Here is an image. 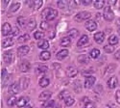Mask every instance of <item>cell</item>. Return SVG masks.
<instances>
[{
	"instance_id": "obj_1",
	"label": "cell",
	"mask_w": 120,
	"mask_h": 108,
	"mask_svg": "<svg viewBox=\"0 0 120 108\" xmlns=\"http://www.w3.org/2000/svg\"><path fill=\"white\" fill-rule=\"evenodd\" d=\"M57 16H58V11L53 8H46L41 13V16L44 19H47V20H53L54 18L57 17Z\"/></svg>"
},
{
	"instance_id": "obj_2",
	"label": "cell",
	"mask_w": 120,
	"mask_h": 108,
	"mask_svg": "<svg viewBox=\"0 0 120 108\" xmlns=\"http://www.w3.org/2000/svg\"><path fill=\"white\" fill-rule=\"evenodd\" d=\"M103 16L105 17L106 20L108 21H112V19L114 18V13L112 10L111 6H106L104 8V13H103Z\"/></svg>"
},
{
	"instance_id": "obj_3",
	"label": "cell",
	"mask_w": 120,
	"mask_h": 108,
	"mask_svg": "<svg viewBox=\"0 0 120 108\" xmlns=\"http://www.w3.org/2000/svg\"><path fill=\"white\" fill-rule=\"evenodd\" d=\"M91 16V14L89 13V12H80L78 13L76 16H75V20L76 21H83V20H86V19L88 18H90Z\"/></svg>"
},
{
	"instance_id": "obj_4",
	"label": "cell",
	"mask_w": 120,
	"mask_h": 108,
	"mask_svg": "<svg viewBox=\"0 0 120 108\" xmlns=\"http://www.w3.org/2000/svg\"><path fill=\"white\" fill-rule=\"evenodd\" d=\"M3 59H4V62L6 64H12L15 60V54L13 50H8L4 53L3 55Z\"/></svg>"
},
{
	"instance_id": "obj_5",
	"label": "cell",
	"mask_w": 120,
	"mask_h": 108,
	"mask_svg": "<svg viewBox=\"0 0 120 108\" xmlns=\"http://www.w3.org/2000/svg\"><path fill=\"white\" fill-rule=\"evenodd\" d=\"M96 81V78L92 75H89V76H86V78L85 79V87L86 89H89V88H91L94 83Z\"/></svg>"
},
{
	"instance_id": "obj_6",
	"label": "cell",
	"mask_w": 120,
	"mask_h": 108,
	"mask_svg": "<svg viewBox=\"0 0 120 108\" xmlns=\"http://www.w3.org/2000/svg\"><path fill=\"white\" fill-rule=\"evenodd\" d=\"M19 70H20L22 72H26L30 70V68H31V65H30V62L27 61V60H23L20 62L19 64Z\"/></svg>"
},
{
	"instance_id": "obj_7",
	"label": "cell",
	"mask_w": 120,
	"mask_h": 108,
	"mask_svg": "<svg viewBox=\"0 0 120 108\" xmlns=\"http://www.w3.org/2000/svg\"><path fill=\"white\" fill-rule=\"evenodd\" d=\"M30 84V78L28 76L25 77H21L20 78V81H19V85H20V89L23 91L25 89H27L28 86Z\"/></svg>"
},
{
	"instance_id": "obj_8",
	"label": "cell",
	"mask_w": 120,
	"mask_h": 108,
	"mask_svg": "<svg viewBox=\"0 0 120 108\" xmlns=\"http://www.w3.org/2000/svg\"><path fill=\"white\" fill-rule=\"evenodd\" d=\"M65 73L67 75V77H74L77 75L78 73V71L75 67H72V66H69L66 68V71H65Z\"/></svg>"
},
{
	"instance_id": "obj_9",
	"label": "cell",
	"mask_w": 120,
	"mask_h": 108,
	"mask_svg": "<svg viewBox=\"0 0 120 108\" xmlns=\"http://www.w3.org/2000/svg\"><path fill=\"white\" fill-rule=\"evenodd\" d=\"M19 90H21L20 89V85H19V83H17V82L13 83L11 86L9 87V93H11L13 95L17 94L19 92Z\"/></svg>"
},
{
	"instance_id": "obj_10",
	"label": "cell",
	"mask_w": 120,
	"mask_h": 108,
	"mask_svg": "<svg viewBox=\"0 0 120 108\" xmlns=\"http://www.w3.org/2000/svg\"><path fill=\"white\" fill-rule=\"evenodd\" d=\"M86 28L87 29L88 31H90V32H93L96 30V28H97V24L94 20H87L85 24Z\"/></svg>"
},
{
	"instance_id": "obj_11",
	"label": "cell",
	"mask_w": 120,
	"mask_h": 108,
	"mask_svg": "<svg viewBox=\"0 0 120 108\" xmlns=\"http://www.w3.org/2000/svg\"><path fill=\"white\" fill-rule=\"evenodd\" d=\"M93 38H94V40H95L96 43L102 44L104 42V40H105V33L104 32H97V33L94 34Z\"/></svg>"
},
{
	"instance_id": "obj_12",
	"label": "cell",
	"mask_w": 120,
	"mask_h": 108,
	"mask_svg": "<svg viewBox=\"0 0 120 108\" xmlns=\"http://www.w3.org/2000/svg\"><path fill=\"white\" fill-rule=\"evenodd\" d=\"M29 50H30V47L28 46V45H22V46H20L17 49V55L18 56H24V55H26L28 52H29Z\"/></svg>"
},
{
	"instance_id": "obj_13",
	"label": "cell",
	"mask_w": 120,
	"mask_h": 108,
	"mask_svg": "<svg viewBox=\"0 0 120 108\" xmlns=\"http://www.w3.org/2000/svg\"><path fill=\"white\" fill-rule=\"evenodd\" d=\"M52 94L50 92H47V91H44L42 93H41V95L38 96V99L41 101H48V100L51 97Z\"/></svg>"
},
{
	"instance_id": "obj_14",
	"label": "cell",
	"mask_w": 120,
	"mask_h": 108,
	"mask_svg": "<svg viewBox=\"0 0 120 108\" xmlns=\"http://www.w3.org/2000/svg\"><path fill=\"white\" fill-rule=\"evenodd\" d=\"M10 33H12V26L10 25V23L5 22V23L2 25V34H3L4 36H7V35H9Z\"/></svg>"
},
{
	"instance_id": "obj_15",
	"label": "cell",
	"mask_w": 120,
	"mask_h": 108,
	"mask_svg": "<svg viewBox=\"0 0 120 108\" xmlns=\"http://www.w3.org/2000/svg\"><path fill=\"white\" fill-rule=\"evenodd\" d=\"M117 78L116 76H112L109 77V79L108 80V87L109 88V89H114V88L116 87L117 85Z\"/></svg>"
},
{
	"instance_id": "obj_16",
	"label": "cell",
	"mask_w": 120,
	"mask_h": 108,
	"mask_svg": "<svg viewBox=\"0 0 120 108\" xmlns=\"http://www.w3.org/2000/svg\"><path fill=\"white\" fill-rule=\"evenodd\" d=\"M78 62L81 64H88L90 62V58L89 56H87L86 54H82L78 57Z\"/></svg>"
},
{
	"instance_id": "obj_17",
	"label": "cell",
	"mask_w": 120,
	"mask_h": 108,
	"mask_svg": "<svg viewBox=\"0 0 120 108\" xmlns=\"http://www.w3.org/2000/svg\"><path fill=\"white\" fill-rule=\"evenodd\" d=\"M87 43H88V37H87L86 35H83L81 38L79 39V41H78V43H77V45H78V46H84V45H86Z\"/></svg>"
},
{
	"instance_id": "obj_18",
	"label": "cell",
	"mask_w": 120,
	"mask_h": 108,
	"mask_svg": "<svg viewBox=\"0 0 120 108\" xmlns=\"http://www.w3.org/2000/svg\"><path fill=\"white\" fill-rule=\"evenodd\" d=\"M14 44V41L12 38H6L2 41V47L3 48H6V47H9V46H12Z\"/></svg>"
},
{
	"instance_id": "obj_19",
	"label": "cell",
	"mask_w": 120,
	"mask_h": 108,
	"mask_svg": "<svg viewBox=\"0 0 120 108\" xmlns=\"http://www.w3.org/2000/svg\"><path fill=\"white\" fill-rule=\"evenodd\" d=\"M28 101H29L28 97H26V96H21L19 100H17L16 104H17L18 107H25V105L27 104Z\"/></svg>"
},
{
	"instance_id": "obj_20",
	"label": "cell",
	"mask_w": 120,
	"mask_h": 108,
	"mask_svg": "<svg viewBox=\"0 0 120 108\" xmlns=\"http://www.w3.org/2000/svg\"><path fill=\"white\" fill-rule=\"evenodd\" d=\"M67 55H68V50L67 49H62L57 53V58L59 60H64Z\"/></svg>"
},
{
	"instance_id": "obj_21",
	"label": "cell",
	"mask_w": 120,
	"mask_h": 108,
	"mask_svg": "<svg viewBox=\"0 0 120 108\" xmlns=\"http://www.w3.org/2000/svg\"><path fill=\"white\" fill-rule=\"evenodd\" d=\"M39 58H41V60H42V61H47V60H49V59L51 58V53H50L49 51L44 50V51H42L41 54H39Z\"/></svg>"
},
{
	"instance_id": "obj_22",
	"label": "cell",
	"mask_w": 120,
	"mask_h": 108,
	"mask_svg": "<svg viewBox=\"0 0 120 108\" xmlns=\"http://www.w3.org/2000/svg\"><path fill=\"white\" fill-rule=\"evenodd\" d=\"M49 83H50V80H49V78H47V77H41V79H39V81H38V84H39V86L41 87H42V88H45V87H47L48 85H49Z\"/></svg>"
},
{
	"instance_id": "obj_23",
	"label": "cell",
	"mask_w": 120,
	"mask_h": 108,
	"mask_svg": "<svg viewBox=\"0 0 120 108\" xmlns=\"http://www.w3.org/2000/svg\"><path fill=\"white\" fill-rule=\"evenodd\" d=\"M60 44H61L62 46H68V45H70V44H71V38L64 37L61 40V42H60Z\"/></svg>"
},
{
	"instance_id": "obj_24",
	"label": "cell",
	"mask_w": 120,
	"mask_h": 108,
	"mask_svg": "<svg viewBox=\"0 0 120 108\" xmlns=\"http://www.w3.org/2000/svg\"><path fill=\"white\" fill-rule=\"evenodd\" d=\"M38 45L39 48H41V49H47V48L49 47V43L46 40H41V42H38Z\"/></svg>"
},
{
	"instance_id": "obj_25",
	"label": "cell",
	"mask_w": 120,
	"mask_h": 108,
	"mask_svg": "<svg viewBox=\"0 0 120 108\" xmlns=\"http://www.w3.org/2000/svg\"><path fill=\"white\" fill-rule=\"evenodd\" d=\"M19 8H20V3H19V2H14V3L11 5V7H10L9 11L11 12V13H15V12L17 11Z\"/></svg>"
},
{
	"instance_id": "obj_26",
	"label": "cell",
	"mask_w": 120,
	"mask_h": 108,
	"mask_svg": "<svg viewBox=\"0 0 120 108\" xmlns=\"http://www.w3.org/2000/svg\"><path fill=\"white\" fill-rule=\"evenodd\" d=\"M69 4H70V2L65 1V0H60V1H58V7L63 9V10L64 9H66Z\"/></svg>"
},
{
	"instance_id": "obj_27",
	"label": "cell",
	"mask_w": 120,
	"mask_h": 108,
	"mask_svg": "<svg viewBox=\"0 0 120 108\" xmlns=\"http://www.w3.org/2000/svg\"><path fill=\"white\" fill-rule=\"evenodd\" d=\"M105 1L104 0H97V1H94V3H93V5H94V7L96 8V9H102V8H105L104 6H105Z\"/></svg>"
},
{
	"instance_id": "obj_28",
	"label": "cell",
	"mask_w": 120,
	"mask_h": 108,
	"mask_svg": "<svg viewBox=\"0 0 120 108\" xmlns=\"http://www.w3.org/2000/svg\"><path fill=\"white\" fill-rule=\"evenodd\" d=\"M37 26V22L35 18H30V20L28 22V29L29 30H34Z\"/></svg>"
},
{
	"instance_id": "obj_29",
	"label": "cell",
	"mask_w": 120,
	"mask_h": 108,
	"mask_svg": "<svg viewBox=\"0 0 120 108\" xmlns=\"http://www.w3.org/2000/svg\"><path fill=\"white\" fill-rule=\"evenodd\" d=\"M73 88L76 93H80L82 90V86H81V82H80L79 80H76L74 83H73Z\"/></svg>"
},
{
	"instance_id": "obj_30",
	"label": "cell",
	"mask_w": 120,
	"mask_h": 108,
	"mask_svg": "<svg viewBox=\"0 0 120 108\" xmlns=\"http://www.w3.org/2000/svg\"><path fill=\"white\" fill-rule=\"evenodd\" d=\"M48 68L46 66H38V68H37V73L38 74H43L47 72Z\"/></svg>"
},
{
	"instance_id": "obj_31",
	"label": "cell",
	"mask_w": 120,
	"mask_h": 108,
	"mask_svg": "<svg viewBox=\"0 0 120 108\" xmlns=\"http://www.w3.org/2000/svg\"><path fill=\"white\" fill-rule=\"evenodd\" d=\"M75 102V100H74V97L73 96H67L66 99L64 100V103H65V105L66 106H71L73 103Z\"/></svg>"
},
{
	"instance_id": "obj_32",
	"label": "cell",
	"mask_w": 120,
	"mask_h": 108,
	"mask_svg": "<svg viewBox=\"0 0 120 108\" xmlns=\"http://www.w3.org/2000/svg\"><path fill=\"white\" fill-rule=\"evenodd\" d=\"M117 43H118V39H117V37L115 35H112L111 37L109 38V44L111 45H114Z\"/></svg>"
},
{
	"instance_id": "obj_33",
	"label": "cell",
	"mask_w": 120,
	"mask_h": 108,
	"mask_svg": "<svg viewBox=\"0 0 120 108\" xmlns=\"http://www.w3.org/2000/svg\"><path fill=\"white\" fill-rule=\"evenodd\" d=\"M89 55H90V57H91V58L96 59V58H98V57L100 56V50H99V49H97V48H94V49H92V50L90 51Z\"/></svg>"
},
{
	"instance_id": "obj_34",
	"label": "cell",
	"mask_w": 120,
	"mask_h": 108,
	"mask_svg": "<svg viewBox=\"0 0 120 108\" xmlns=\"http://www.w3.org/2000/svg\"><path fill=\"white\" fill-rule=\"evenodd\" d=\"M16 102H17V100H16V97L15 96H12L11 97H9V100L7 101V103H8L9 106H14Z\"/></svg>"
},
{
	"instance_id": "obj_35",
	"label": "cell",
	"mask_w": 120,
	"mask_h": 108,
	"mask_svg": "<svg viewBox=\"0 0 120 108\" xmlns=\"http://www.w3.org/2000/svg\"><path fill=\"white\" fill-rule=\"evenodd\" d=\"M17 23L19 24L20 27H25L26 25V18L24 16H19L17 18Z\"/></svg>"
},
{
	"instance_id": "obj_36",
	"label": "cell",
	"mask_w": 120,
	"mask_h": 108,
	"mask_svg": "<svg viewBox=\"0 0 120 108\" xmlns=\"http://www.w3.org/2000/svg\"><path fill=\"white\" fill-rule=\"evenodd\" d=\"M116 68V66L113 65V64H111L109 66H108L107 68H106V72H105V75H107V74H109V73L112 72L114 71V68Z\"/></svg>"
},
{
	"instance_id": "obj_37",
	"label": "cell",
	"mask_w": 120,
	"mask_h": 108,
	"mask_svg": "<svg viewBox=\"0 0 120 108\" xmlns=\"http://www.w3.org/2000/svg\"><path fill=\"white\" fill-rule=\"evenodd\" d=\"M43 37H44V33L41 31H36L34 33V38L36 40H41V39H43Z\"/></svg>"
},
{
	"instance_id": "obj_38",
	"label": "cell",
	"mask_w": 120,
	"mask_h": 108,
	"mask_svg": "<svg viewBox=\"0 0 120 108\" xmlns=\"http://www.w3.org/2000/svg\"><path fill=\"white\" fill-rule=\"evenodd\" d=\"M78 33H79V31L77 30V29H75V28L71 29V30H69V32H68L69 38H76L78 36Z\"/></svg>"
},
{
	"instance_id": "obj_39",
	"label": "cell",
	"mask_w": 120,
	"mask_h": 108,
	"mask_svg": "<svg viewBox=\"0 0 120 108\" xmlns=\"http://www.w3.org/2000/svg\"><path fill=\"white\" fill-rule=\"evenodd\" d=\"M29 39H30V36H29L28 34H25V35H23V36H21V37H19L18 40H17V42H18V43H25V42L29 41Z\"/></svg>"
},
{
	"instance_id": "obj_40",
	"label": "cell",
	"mask_w": 120,
	"mask_h": 108,
	"mask_svg": "<svg viewBox=\"0 0 120 108\" xmlns=\"http://www.w3.org/2000/svg\"><path fill=\"white\" fill-rule=\"evenodd\" d=\"M42 4H43V2L41 1V0H36V1L33 2V5H34L35 10H38L39 8L42 6Z\"/></svg>"
},
{
	"instance_id": "obj_41",
	"label": "cell",
	"mask_w": 120,
	"mask_h": 108,
	"mask_svg": "<svg viewBox=\"0 0 120 108\" xmlns=\"http://www.w3.org/2000/svg\"><path fill=\"white\" fill-rule=\"evenodd\" d=\"M67 96H68V91H66V90H64V91H62L61 93H60V95H59V99L60 100H65Z\"/></svg>"
},
{
	"instance_id": "obj_42",
	"label": "cell",
	"mask_w": 120,
	"mask_h": 108,
	"mask_svg": "<svg viewBox=\"0 0 120 108\" xmlns=\"http://www.w3.org/2000/svg\"><path fill=\"white\" fill-rule=\"evenodd\" d=\"M104 50L107 52V53H112V52H113V50H114V47L113 46H109V45H105L104 46Z\"/></svg>"
},
{
	"instance_id": "obj_43",
	"label": "cell",
	"mask_w": 120,
	"mask_h": 108,
	"mask_svg": "<svg viewBox=\"0 0 120 108\" xmlns=\"http://www.w3.org/2000/svg\"><path fill=\"white\" fill-rule=\"evenodd\" d=\"M48 27H49V25H48L47 21H45V20L41 21V30L45 31V30H47V29H48Z\"/></svg>"
},
{
	"instance_id": "obj_44",
	"label": "cell",
	"mask_w": 120,
	"mask_h": 108,
	"mask_svg": "<svg viewBox=\"0 0 120 108\" xmlns=\"http://www.w3.org/2000/svg\"><path fill=\"white\" fill-rule=\"evenodd\" d=\"M55 104V101L54 100H48L43 106L44 108H53V105Z\"/></svg>"
},
{
	"instance_id": "obj_45",
	"label": "cell",
	"mask_w": 120,
	"mask_h": 108,
	"mask_svg": "<svg viewBox=\"0 0 120 108\" xmlns=\"http://www.w3.org/2000/svg\"><path fill=\"white\" fill-rule=\"evenodd\" d=\"M85 108H95V104L92 101H87L85 103Z\"/></svg>"
},
{
	"instance_id": "obj_46",
	"label": "cell",
	"mask_w": 120,
	"mask_h": 108,
	"mask_svg": "<svg viewBox=\"0 0 120 108\" xmlns=\"http://www.w3.org/2000/svg\"><path fill=\"white\" fill-rule=\"evenodd\" d=\"M115 99H116L117 103L120 104V90H117V92L115 93Z\"/></svg>"
},
{
	"instance_id": "obj_47",
	"label": "cell",
	"mask_w": 120,
	"mask_h": 108,
	"mask_svg": "<svg viewBox=\"0 0 120 108\" xmlns=\"http://www.w3.org/2000/svg\"><path fill=\"white\" fill-rule=\"evenodd\" d=\"M6 75H7V71H6V68H3L1 72V79L2 80H4L6 78Z\"/></svg>"
},
{
	"instance_id": "obj_48",
	"label": "cell",
	"mask_w": 120,
	"mask_h": 108,
	"mask_svg": "<svg viewBox=\"0 0 120 108\" xmlns=\"http://www.w3.org/2000/svg\"><path fill=\"white\" fill-rule=\"evenodd\" d=\"M9 4V1H1V6H2V11H4V9L6 8V6Z\"/></svg>"
},
{
	"instance_id": "obj_49",
	"label": "cell",
	"mask_w": 120,
	"mask_h": 108,
	"mask_svg": "<svg viewBox=\"0 0 120 108\" xmlns=\"http://www.w3.org/2000/svg\"><path fill=\"white\" fill-rule=\"evenodd\" d=\"M19 33V29L17 28V27H15V29H14V32H13V36H15V35H17Z\"/></svg>"
},
{
	"instance_id": "obj_50",
	"label": "cell",
	"mask_w": 120,
	"mask_h": 108,
	"mask_svg": "<svg viewBox=\"0 0 120 108\" xmlns=\"http://www.w3.org/2000/svg\"><path fill=\"white\" fill-rule=\"evenodd\" d=\"M82 3H83L84 5H89V4L91 3V0H83Z\"/></svg>"
},
{
	"instance_id": "obj_51",
	"label": "cell",
	"mask_w": 120,
	"mask_h": 108,
	"mask_svg": "<svg viewBox=\"0 0 120 108\" xmlns=\"http://www.w3.org/2000/svg\"><path fill=\"white\" fill-rule=\"evenodd\" d=\"M93 71H92V68H90V71H84L82 73H83V75H86V74H89V73H91Z\"/></svg>"
},
{
	"instance_id": "obj_52",
	"label": "cell",
	"mask_w": 120,
	"mask_h": 108,
	"mask_svg": "<svg viewBox=\"0 0 120 108\" xmlns=\"http://www.w3.org/2000/svg\"><path fill=\"white\" fill-rule=\"evenodd\" d=\"M114 56H115V58H116V59L120 60V49L116 51V53H115V55H114Z\"/></svg>"
},
{
	"instance_id": "obj_53",
	"label": "cell",
	"mask_w": 120,
	"mask_h": 108,
	"mask_svg": "<svg viewBox=\"0 0 120 108\" xmlns=\"http://www.w3.org/2000/svg\"><path fill=\"white\" fill-rule=\"evenodd\" d=\"M108 3H109V4H115V3H116V1H109Z\"/></svg>"
},
{
	"instance_id": "obj_54",
	"label": "cell",
	"mask_w": 120,
	"mask_h": 108,
	"mask_svg": "<svg viewBox=\"0 0 120 108\" xmlns=\"http://www.w3.org/2000/svg\"><path fill=\"white\" fill-rule=\"evenodd\" d=\"M116 23H117V25H118V26H120V18H119V19H117Z\"/></svg>"
},
{
	"instance_id": "obj_55",
	"label": "cell",
	"mask_w": 120,
	"mask_h": 108,
	"mask_svg": "<svg viewBox=\"0 0 120 108\" xmlns=\"http://www.w3.org/2000/svg\"><path fill=\"white\" fill-rule=\"evenodd\" d=\"M25 108H32V106L31 105H27V106H25Z\"/></svg>"
},
{
	"instance_id": "obj_56",
	"label": "cell",
	"mask_w": 120,
	"mask_h": 108,
	"mask_svg": "<svg viewBox=\"0 0 120 108\" xmlns=\"http://www.w3.org/2000/svg\"><path fill=\"white\" fill-rule=\"evenodd\" d=\"M118 34L120 35V26H118Z\"/></svg>"
}]
</instances>
